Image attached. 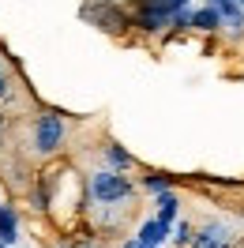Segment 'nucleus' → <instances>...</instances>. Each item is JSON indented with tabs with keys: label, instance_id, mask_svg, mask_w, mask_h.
Here are the masks:
<instances>
[{
	"label": "nucleus",
	"instance_id": "11",
	"mask_svg": "<svg viewBox=\"0 0 244 248\" xmlns=\"http://www.w3.org/2000/svg\"><path fill=\"white\" fill-rule=\"evenodd\" d=\"M106 162H109V170L124 173V170H128V166H132V155L124 151L121 143H109V147H106Z\"/></svg>",
	"mask_w": 244,
	"mask_h": 248
},
{
	"label": "nucleus",
	"instance_id": "3",
	"mask_svg": "<svg viewBox=\"0 0 244 248\" xmlns=\"http://www.w3.org/2000/svg\"><path fill=\"white\" fill-rule=\"evenodd\" d=\"M169 19H173V8H169V0H139L136 4V23L143 34H158L169 27Z\"/></svg>",
	"mask_w": 244,
	"mask_h": 248
},
{
	"label": "nucleus",
	"instance_id": "18",
	"mask_svg": "<svg viewBox=\"0 0 244 248\" xmlns=\"http://www.w3.org/2000/svg\"><path fill=\"white\" fill-rule=\"evenodd\" d=\"M237 4H241V8H244V0H237Z\"/></svg>",
	"mask_w": 244,
	"mask_h": 248
},
{
	"label": "nucleus",
	"instance_id": "8",
	"mask_svg": "<svg viewBox=\"0 0 244 248\" xmlns=\"http://www.w3.org/2000/svg\"><path fill=\"white\" fill-rule=\"evenodd\" d=\"M143 245H151V248H162L169 241V226L162 222V218H147L143 226H139V233H136Z\"/></svg>",
	"mask_w": 244,
	"mask_h": 248
},
{
	"label": "nucleus",
	"instance_id": "4",
	"mask_svg": "<svg viewBox=\"0 0 244 248\" xmlns=\"http://www.w3.org/2000/svg\"><path fill=\"white\" fill-rule=\"evenodd\" d=\"M83 19H91L94 27H102L109 34H121L128 27V16H124L117 4H109V0H91L87 8H83Z\"/></svg>",
	"mask_w": 244,
	"mask_h": 248
},
{
	"label": "nucleus",
	"instance_id": "1",
	"mask_svg": "<svg viewBox=\"0 0 244 248\" xmlns=\"http://www.w3.org/2000/svg\"><path fill=\"white\" fill-rule=\"evenodd\" d=\"M91 200L98 203V207H117V203L132 200V181L124 177V173L117 170H98L91 173Z\"/></svg>",
	"mask_w": 244,
	"mask_h": 248
},
{
	"label": "nucleus",
	"instance_id": "14",
	"mask_svg": "<svg viewBox=\"0 0 244 248\" xmlns=\"http://www.w3.org/2000/svg\"><path fill=\"white\" fill-rule=\"evenodd\" d=\"M8 91H12V83H8V68L0 64V98H8Z\"/></svg>",
	"mask_w": 244,
	"mask_h": 248
},
{
	"label": "nucleus",
	"instance_id": "9",
	"mask_svg": "<svg viewBox=\"0 0 244 248\" xmlns=\"http://www.w3.org/2000/svg\"><path fill=\"white\" fill-rule=\"evenodd\" d=\"M154 207H158V218H162L166 226H173V222H177V211H181V200H177L173 188H166V192H158V203H154Z\"/></svg>",
	"mask_w": 244,
	"mask_h": 248
},
{
	"label": "nucleus",
	"instance_id": "19",
	"mask_svg": "<svg viewBox=\"0 0 244 248\" xmlns=\"http://www.w3.org/2000/svg\"><path fill=\"white\" fill-rule=\"evenodd\" d=\"M0 248H8V245H0Z\"/></svg>",
	"mask_w": 244,
	"mask_h": 248
},
{
	"label": "nucleus",
	"instance_id": "7",
	"mask_svg": "<svg viewBox=\"0 0 244 248\" xmlns=\"http://www.w3.org/2000/svg\"><path fill=\"white\" fill-rule=\"evenodd\" d=\"M214 12L222 16V27H233V31H244V8L237 0H207Z\"/></svg>",
	"mask_w": 244,
	"mask_h": 248
},
{
	"label": "nucleus",
	"instance_id": "2",
	"mask_svg": "<svg viewBox=\"0 0 244 248\" xmlns=\"http://www.w3.org/2000/svg\"><path fill=\"white\" fill-rule=\"evenodd\" d=\"M64 117L61 113H42L38 121H34V128H30V147H34V155H42V158H49V155H57L64 147Z\"/></svg>",
	"mask_w": 244,
	"mask_h": 248
},
{
	"label": "nucleus",
	"instance_id": "13",
	"mask_svg": "<svg viewBox=\"0 0 244 248\" xmlns=\"http://www.w3.org/2000/svg\"><path fill=\"white\" fill-rule=\"evenodd\" d=\"M173 241H177V245H192V226H177V237H173Z\"/></svg>",
	"mask_w": 244,
	"mask_h": 248
},
{
	"label": "nucleus",
	"instance_id": "5",
	"mask_svg": "<svg viewBox=\"0 0 244 248\" xmlns=\"http://www.w3.org/2000/svg\"><path fill=\"white\" fill-rule=\"evenodd\" d=\"M229 241H233V230L226 222H211L192 237V248H229Z\"/></svg>",
	"mask_w": 244,
	"mask_h": 248
},
{
	"label": "nucleus",
	"instance_id": "15",
	"mask_svg": "<svg viewBox=\"0 0 244 248\" xmlns=\"http://www.w3.org/2000/svg\"><path fill=\"white\" fill-rule=\"evenodd\" d=\"M124 248H151V245H143L139 237H128V241H124Z\"/></svg>",
	"mask_w": 244,
	"mask_h": 248
},
{
	"label": "nucleus",
	"instance_id": "16",
	"mask_svg": "<svg viewBox=\"0 0 244 248\" xmlns=\"http://www.w3.org/2000/svg\"><path fill=\"white\" fill-rule=\"evenodd\" d=\"M188 4H192V0H169V8H173V12H177V8H188Z\"/></svg>",
	"mask_w": 244,
	"mask_h": 248
},
{
	"label": "nucleus",
	"instance_id": "17",
	"mask_svg": "<svg viewBox=\"0 0 244 248\" xmlns=\"http://www.w3.org/2000/svg\"><path fill=\"white\" fill-rule=\"evenodd\" d=\"M68 248H94L91 241H76V245H68Z\"/></svg>",
	"mask_w": 244,
	"mask_h": 248
},
{
	"label": "nucleus",
	"instance_id": "6",
	"mask_svg": "<svg viewBox=\"0 0 244 248\" xmlns=\"http://www.w3.org/2000/svg\"><path fill=\"white\" fill-rule=\"evenodd\" d=\"M0 245L8 248L19 245V211L8 207V203H0Z\"/></svg>",
	"mask_w": 244,
	"mask_h": 248
},
{
	"label": "nucleus",
	"instance_id": "10",
	"mask_svg": "<svg viewBox=\"0 0 244 248\" xmlns=\"http://www.w3.org/2000/svg\"><path fill=\"white\" fill-rule=\"evenodd\" d=\"M192 31H203V34L222 31V16L214 12L211 4H207V8H196V12H192Z\"/></svg>",
	"mask_w": 244,
	"mask_h": 248
},
{
	"label": "nucleus",
	"instance_id": "12",
	"mask_svg": "<svg viewBox=\"0 0 244 248\" xmlns=\"http://www.w3.org/2000/svg\"><path fill=\"white\" fill-rule=\"evenodd\" d=\"M147 188L158 196V192H166V188H169V177H162V173H151V177H147Z\"/></svg>",
	"mask_w": 244,
	"mask_h": 248
}]
</instances>
